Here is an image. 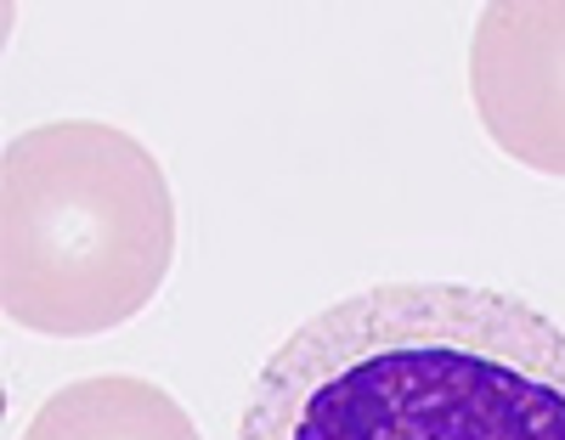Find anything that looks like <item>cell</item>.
<instances>
[{
  "instance_id": "cell-1",
  "label": "cell",
  "mask_w": 565,
  "mask_h": 440,
  "mask_svg": "<svg viewBox=\"0 0 565 440\" xmlns=\"http://www.w3.org/2000/svg\"><path fill=\"white\" fill-rule=\"evenodd\" d=\"M238 440H565V328L481 282H380L255 373Z\"/></svg>"
},
{
  "instance_id": "cell-2",
  "label": "cell",
  "mask_w": 565,
  "mask_h": 440,
  "mask_svg": "<svg viewBox=\"0 0 565 440\" xmlns=\"http://www.w3.org/2000/svg\"><path fill=\"white\" fill-rule=\"evenodd\" d=\"M175 260L164 164L103 119H57L0 159V305L45 339H97L153 305Z\"/></svg>"
},
{
  "instance_id": "cell-3",
  "label": "cell",
  "mask_w": 565,
  "mask_h": 440,
  "mask_svg": "<svg viewBox=\"0 0 565 440\" xmlns=\"http://www.w3.org/2000/svg\"><path fill=\"white\" fill-rule=\"evenodd\" d=\"M469 96L498 153L565 181V0H492L469 34Z\"/></svg>"
},
{
  "instance_id": "cell-4",
  "label": "cell",
  "mask_w": 565,
  "mask_h": 440,
  "mask_svg": "<svg viewBox=\"0 0 565 440\" xmlns=\"http://www.w3.org/2000/svg\"><path fill=\"white\" fill-rule=\"evenodd\" d=\"M23 440H204V434L164 384L136 373H103V378H74L57 396H45Z\"/></svg>"
}]
</instances>
